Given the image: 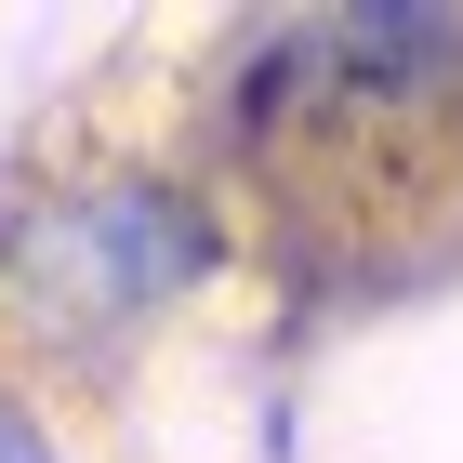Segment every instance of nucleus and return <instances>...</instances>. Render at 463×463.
Instances as JSON below:
<instances>
[{"mask_svg":"<svg viewBox=\"0 0 463 463\" xmlns=\"http://www.w3.org/2000/svg\"><path fill=\"white\" fill-rule=\"evenodd\" d=\"M239 199L185 146H80L0 199V371L40 397H119L225 279Z\"/></svg>","mask_w":463,"mask_h":463,"instance_id":"1","label":"nucleus"},{"mask_svg":"<svg viewBox=\"0 0 463 463\" xmlns=\"http://www.w3.org/2000/svg\"><path fill=\"white\" fill-rule=\"evenodd\" d=\"M0 463H93L67 437V397H40L27 371H0Z\"/></svg>","mask_w":463,"mask_h":463,"instance_id":"2","label":"nucleus"}]
</instances>
